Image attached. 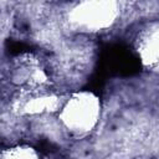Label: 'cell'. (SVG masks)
Segmentation results:
<instances>
[{
  "label": "cell",
  "instance_id": "3",
  "mask_svg": "<svg viewBox=\"0 0 159 159\" xmlns=\"http://www.w3.org/2000/svg\"><path fill=\"white\" fill-rule=\"evenodd\" d=\"M10 81L21 88V92L46 89L50 82L48 73L36 56L25 53L14 58L9 70Z\"/></svg>",
  "mask_w": 159,
  "mask_h": 159
},
{
  "label": "cell",
  "instance_id": "1",
  "mask_svg": "<svg viewBox=\"0 0 159 159\" xmlns=\"http://www.w3.org/2000/svg\"><path fill=\"white\" fill-rule=\"evenodd\" d=\"M101 113L99 97L91 91H78L65 98L57 114L62 128L68 134L82 138L96 129Z\"/></svg>",
  "mask_w": 159,
  "mask_h": 159
},
{
  "label": "cell",
  "instance_id": "4",
  "mask_svg": "<svg viewBox=\"0 0 159 159\" xmlns=\"http://www.w3.org/2000/svg\"><path fill=\"white\" fill-rule=\"evenodd\" d=\"M65 98L48 89L22 92L16 101L15 109L21 116H41L60 111Z\"/></svg>",
  "mask_w": 159,
  "mask_h": 159
},
{
  "label": "cell",
  "instance_id": "2",
  "mask_svg": "<svg viewBox=\"0 0 159 159\" xmlns=\"http://www.w3.org/2000/svg\"><path fill=\"white\" fill-rule=\"evenodd\" d=\"M120 16V4L113 0L77 2L67 12L70 27L77 32L97 34L111 29Z\"/></svg>",
  "mask_w": 159,
  "mask_h": 159
},
{
  "label": "cell",
  "instance_id": "5",
  "mask_svg": "<svg viewBox=\"0 0 159 159\" xmlns=\"http://www.w3.org/2000/svg\"><path fill=\"white\" fill-rule=\"evenodd\" d=\"M134 47L143 67L159 71V21L149 24L139 31Z\"/></svg>",
  "mask_w": 159,
  "mask_h": 159
},
{
  "label": "cell",
  "instance_id": "6",
  "mask_svg": "<svg viewBox=\"0 0 159 159\" xmlns=\"http://www.w3.org/2000/svg\"><path fill=\"white\" fill-rule=\"evenodd\" d=\"M1 159H39V154L29 145H17L4 150Z\"/></svg>",
  "mask_w": 159,
  "mask_h": 159
}]
</instances>
